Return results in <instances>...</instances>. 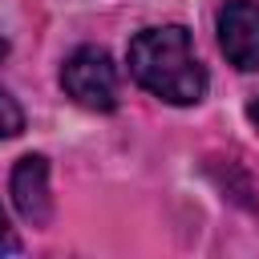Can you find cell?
<instances>
[{
	"mask_svg": "<svg viewBox=\"0 0 259 259\" xmlns=\"http://www.w3.org/2000/svg\"><path fill=\"white\" fill-rule=\"evenodd\" d=\"M125 61H130L134 81L170 105H198L206 93V69L182 24L142 28L130 40Z\"/></svg>",
	"mask_w": 259,
	"mask_h": 259,
	"instance_id": "1",
	"label": "cell"
},
{
	"mask_svg": "<svg viewBox=\"0 0 259 259\" xmlns=\"http://www.w3.org/2000/svg\"><path fill=\"white\" fill-rule=\"evenodd\" d=\"M61 89L81 105V109H97V113H109L117 105V93H121V81H117V65L109 61L105 49L97 45H81L65 57L61 65Z\"/></svg>",
	"mask_w": 259,
	"mask_h": 259,
	"instance_id": "2",
	"label": "cell"
},
{
	"mask_svg": "<svg viewBox=\"0 0 259 259\" xmlns=\"http://www.w3.org/2000/svg\"><path fill=\"white\" fill-rule=\"evenodd\" d=\"M219 49L223 57L243 69V73H255L259 69V4L251 0H227L219 8Z\"/></svg>",
	"mask_w": 259,
	"mask_h": 259,
	"instance_id": "3",
	"label": "cell"
},
{
	"mask_svg": "<svg viewBox=\"0 0 259 259\" xmlns=\"http://www.w3.org/2000/svg\"><path fill=\"white\" fill-rule=\"evenodd\" d=\"M12 202L20 210L24 223L32 227H45L53 219V190H49V162L40 154H24L16 166H12Z\"/></svg>",
	"mask_w": 259,
	"mask_h": 259,
	"instance_id": "4",
	"label": "cell"
},
{
	"mask_svg": "<svg viewBox=\"0 0 259 259\" xmlns=\"http://www.w3.org/2000/svg\"><path fill=\"white\" fill-rule=\"evenodd\" d=\"M20 130H24V109L16 105L12 93L0 89V138H16Z\"/></svg>",
	"mask_w": 259,
	"mask_h": 259,
	"instance_id": "5",
	"label": "cell"
},
{
	"mask_svg": "<svg viewBox=\"0 0 259 259\" xmlns=\"http://www.w3.org/2000/svg\"><path fill=\"white\" fill-rule=\"evenodd\" d=\"M0 251H16V235H12V227H8L4 206H0Z\"/></svg>",
	"mask_w": 259,
	"mask_h": 259,
	"instance_id": "6",
	"label": "cell"
},
{
	"mask_svg": "<svg viewBox=\"0 0 259 259\" xmlns=\"http://www.w3.org/2000/svg\"><path fill=\"white\" fill-rule=\"evenodd\" d=\"M251 117H255V121H259V101H255V105H251Z\"/></svg>",
	"mask_w": 259,
	"mask_h": 259,
	"instance_id": "7",
	"label": "cell"
},
{
	"mask_svg": "<svg viewBox=\"0 0 259 259\" xmlns=\"http://www.w3.org/2000/svg\"><path fill=\"white\" fill-rule=\"evenodd\" d=\"M0 57H4V40H0Z\"/></svg>",
	"mask_w": 259,
	"mask_h": 259,
	"instance_id": "8",
	"label": "cell"
}]
</instances>
